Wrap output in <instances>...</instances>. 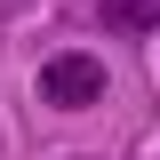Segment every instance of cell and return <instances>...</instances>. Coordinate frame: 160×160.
I'll list each match as a JSON object with an SVG mask.
<instances>
[{"label": "cell", "instance_id": "cell-1", "mask_svg": "<svg viewBox=\"0 0 160 160\" xmlns=\"http://www.w3.org/2000/svg\"><path fill=\"white\" fill-rule=\"evenodd\" d=\"M40 96L56 104V112L96 104V96H104V64H96V56H80V48H64V56H48V64H40Z\"/></svg>", "mask_w": 160, "mask_h": 160}, {"label": "cell", "instance_id": "cell-2", "mask_svg": "<svg viewBox=\"0 0 160 160\" xmlns=\"http://www.w3.org/2000/svg\"><path fill=\"white\" fill-rule=\"evenodd\" d=\"M96 16H104V32L144 40V32H160V0H96Z\"/></svg>", "mask_w": 160, "mask_h": 160}]
</instances>
